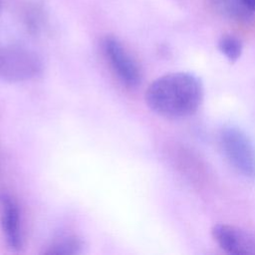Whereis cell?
Listing matches in <instances>:
<instances>
[{"label": "cell", "mask_w": 255, "mask_h": 255, "mask_svg": "<svg viewBox=\"0 0 255 255\" xmlns=\"http://www.w3.org/2000/svg\"><path fill=\"white\" fill-rule=\"evenodd\" d=\"M204 90L191 73L175 72L154 80L145 92V102L155 114L167 119L186 118L198 110Z\"/></svg>", "instance_id": "obj_1"}, {"label": "cell", "mask_w": 255, "mask_h": 255, "mask_svg": "<svg viewBox=\"0 0 255 255\" xmlns=\"http://www.w3.org/2000/svg\"><path fill=\"white\" fill-rule=\"evenodd\" d=\"M220 145L230 165L242 176L255 178V146L238 127L227 126L220 131Z\"/></svg>", "instance_id": "obj_2"}, {"label": "cell", "mask_w": 255, "mask_h": 255, "mask_svg": "<svg viewBox=\"0 0 255 255\" xmlns=\"http://www.w3.org/2000/svg\"><path fill=\"white\" fill-rule=\"evenodd\" d=\"M42 62L31 51L17 47H0V78L23 82L40 74Z\"/></svg>", "instance_id": "obj_3"}, {"label": "cell", "mask_w": 255, "mask_h": 255, "mask_svg": "<svg viewBox=\"0 0 255 255\" xmlns=\"http://www.w3.org/2000/svg\"><path fill=\"white\" fill-rule=\"evenodd\" d=\"M211 235L217 245L229 254H255V233L229 224H216Z\"/></svg>", "instance_id": "obj_4"}, {"label": "cell", "mask_w": 255, "mask_h": 255, "mask_svg": "<svg viewBox=\"0 0 255 255\" xmlns=\"http://www.w3.org/2000/svg\"><path fill=\"white\" fill-rule=\"evenodd\" d=\"M104 50L120 80L129 88L138 86L141 81L140 70L123 45L117 39L109 37L105 40Z\"/></svg>", "instance_id": "obj_5"}, {"label": "cell", "mask_w": 255, "mask_h": 255, "mask_svg": "<svg viewBox=\"0 0 255 255\" xmlns=\"http://www.w3.org/2000/svg\"><path fill=\"white\" fill-rule=\"evenodd\" d=\"M0 209L1 225L6 241L10 248L18 250L22 245L18 206L10 195L2 193L0 195Z\"/></svg>", "instance_id": "obj_6"}, {"label": "cell", "mask_w": 255, "mask_h": 255, "mask_svg": "<svg viewBox=\"0 0 255 255\" xmlns=\"http://www.w3.org/2000/svg\"><path fill=\"white\" fill-rule=\"evenodd\" d=\"M213 5L218 12L237 21L247 22L252 18L250 11L242 2V0H212Z\"/></svg>", "instance_id": "obj_7"}, {"label": "cell", "mask_w": 255, "mask_h": 255, "mask_svg": "<svg viewBox=\"0 0 255 255\" xmlns=\"http://www.w3.org/2000/svg\"><path fill=\"white\" fill-rule=\"evenodd\" d=\"M83 242L75 235H63L57 238L46 251L49 254L75 255L82 252Z\"/></svg>", "instance_id": "obj_8"}, {"label": "cell", "mask_w": 255, "mask_h": 255, "mask_svg": "<svg viewBox=\"0 0 255 255\" xmlns=\"http://www.w3.org/2000/svg\"><path fill=\"white\" fill-rule=\"evenodd\" d=\"M220 53L230 62L235 63L241 56L243 45L240 39L232 35H224L218 40L217 44Z\"/></svg>", "instance_id": "obj_9"}, {"label": "cell", "mask_w": 255, "mask_h": 255, "mask_svg": "<svg viewBox=\"0 0 255 255\" xmlns=\"http://www.w3.org/2000/svg\"><path fill=\"white\" fill-rule=\"evenodd\" d=\"M244 5L252 12H255V0H242Z\"/></svg>", "instance_id": "obj_10"}]
</instances>
